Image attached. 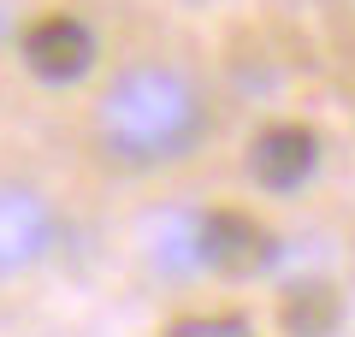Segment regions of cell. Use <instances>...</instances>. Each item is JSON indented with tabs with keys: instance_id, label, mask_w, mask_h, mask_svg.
I'll use <instances>...</instances> for the list:
<instances>
[{
	"instance_id": "3",
	"label": "cell",
	"mask_w": 355,
	"mask_h": 337,
	"mask_svg": "<svg viewBox=\"0 0 355 337\" xmlns=\"http://www.w3.org/2000/svg\"><path fill=\"white\" fill-rule=\"evenodd\" d=\"M24 65L42 77V83H77V77H89V65H95V30L83 24V18H36V24L24 30Z\"/></svg>"
},
{
	"instance_id": "5",
	"label": "cell",
	"mask_w": 355,
	"mask_h": 337,
	"mask_svg": "<svg viewBox=\"0 0 355 337\" xmlns=\"http://www.w3.org/2000/svg\"><path fill=\"white\" fill-rule=\"evenodd\" d=\"M53 243V213L36 189L6 184L0 189V273H24L48 254Z\"/></svg>"
},
{
	"instance_id": "6",
	"label": "cell",
	"mask_w": 355,
	"mask_h": 337,
	"mask_svg": "<svg viewBox=\"0 0 355 337\" xmlns=\"http://www.w3.org/2000/svg\"><path fill=\"white\" fill-rule=\"evenodd\" d=\"M331 296L320 284H308V290H296L291 302H284V325H291V331H302V337H320L326 331V320H331Z\"/></svg>"
},
{
	"instance_id": "1",
	"label": "cell",
	"mask_w": 355,
	"mask_h": 337,
	"mask_svg": "<svg viewBox=\"0 0 355 337\" xmlns=\"http://www.w3.org/2000/svg\"><path fill=\"white\" fill-rule=\"evenodd\" d=\"M202 95L172 65H130L95 101V142L119 166H172L202 142Z\"/></svg>"
},
{
	"instance_id": "2",
	"label": "cell",
	"mask_w": 355,
	"mask_h": 337,
	"mask_svg": "<svg viewBox=\"0 0 355 337\" xmlns=\"http://www.w3.org/2000/svg\"><path fill=\"white\" fill-rule=\"evenodd\" d=\"M196 261L214 266L225 278H249L272 261V237H266L261 225L237 207H214L196 219Z\"/></svg>"
},
{
	"instance_id": "7",
	"label": "cell",
	"mask_w": 355,
	"mask_h": 337,
	"mask_svg": "<svg viewBox=\"0 0 355 337\" xmlns=\"http://www.w3.org/2000/svg\"><path fill=\"white\" fill-rule=\"evenodd\" d=\"M166 337H254L243 313H190V320H178Z\"/></svg>"
},
{
	"instance_id": "4",
	"label": "cell",
	"mask_w": 355,
	"mask_h": 337,
	"mask_svg": "<svg viewBox=\"0 0 355 337\" xmlns=\"http://www.w3.org/2000/svg\"><path fill=\"white\" fill-rule=\"evenodd\" d=\"M320 166V137L308 125H266L261 137L249 142V178L272 196H291L314 178Z\"/></svg>"
}]
</instances>
